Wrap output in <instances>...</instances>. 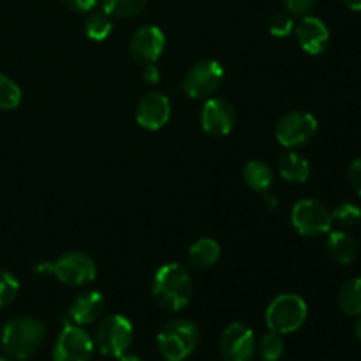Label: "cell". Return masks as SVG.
<instances>
[{
    "label": "cell",
    "instance_id": "obj_1",
    "mask_svg": "<svg viewBox=\"0 0 361 361\" xmlns=\"http://www.w3.org/2000/svg\"><path fill=\"white\" fill-rule=\"evenodd\" d=\"M152 295L159 307L171 312L185 309L192 296V281L189 271L176 263L164 264L155 271Z\"/></svg>",
    "mask_w": 361,
    "mask_h": 361
},
{
    "label": "cell",
    "instance_id": "obj_2",
    "mask_svg": "<svg viewBox=\"0 0 361 361\" xmlns=\"http://www.w3.org/2000/svg\"><path fill=\"white\" fill-rule=\"evenodd\" d=\"M46 338V326L35 317L11 319L2 330V349L9 358L28 360Z\"/></svg>",
    "mask_w": 361,
    "mask_h": 361
},
{
    "label": "cell",
    "instance_id": "obj_3",
    "mask_svg": "<svg viewBox=\"0 0 361 361\" xmlns=\"http://www.w3.org/2000/svg\"><path fill=\"white\" fill-rule=\"evenodd\" d=\"M200 344V328L189 319H173L157 335V349L168 361H183Z\"/></svg>",
    "mask_w": 361,
    "mask_h": 361
},
{
    "label": "cell",
    "instance_id": "obj_4",
    "mask_svg": "<svg viewBox=\"0 0 361 361\" xmlns=\"http://www.w3.org/2000/svg\"><path fill=\"white\" fill-rule=\"evenodd\" d=\"M307 314H309V309H307L305 300L300 298L298 295H281L271 300L264 319L270 331L286 335L300 330L305 323Z\"/></svg>",
    "mask_w": 361,
    "mask_h": 361
},
{
    "label": "cell",
    "instance_id": "obj_5",
    "mask_svg": "<svg viewBox=\"0 0 361 361\" xmlns=\"http://www.w3.org/2000/svg\"><path fill=\"white\" fill-rule=\"evenodd\" d=\"M133 324L127 317L118 316V314L104 317L95 331V344H97L99 351L104 356H113V358L126 355L127 349L133 344Z\"/></svg>",
    "mask_w": 361,
    "mask_h": 361
},
{
    "label": "cell",
    "instance_id": "obj_6",
    "mask_svg": "<svg viewBox=\"0 0 361 361\" xmlns=\"http://www.w3.org/2000/svg\"><path fill=\"white\" fill-rule=\"evenodd\" d=\"M224 69L217 60H201L185 73L182 90L192 99H208L221 88Z\"/></svg>",
    "mask_w": 361,
    "mask_h": 361
},
{
    "label": "cell",
    "instance_id": "obj_7",
    "mask_svg": "<svg viewBox=\"0 0 361 361\" xmlns=\"http://www.w3.org/2000/svg\"><path fill=\"white\" fill-rule=\"evenodd\" d=\"M317 133L316 116L307 111L286 113L277 123L275 136L286 148H300L309 145Z\"/></svg>",
    "mask_w": 361,
    "mask_h": 361
},
{
    "label": "cell",
    "instance_id": "obj_8",
    "mask_svg": "<svg viewBox=\"0 0 361 361\" xmlns=\"http://www.w3.org/2000/svg\"><path fill=\"white\" fill-rule=\"evenodd\" d=\"M291 221L303 236H321L331 229V212L317 200H300L293 207Z\"/></svg>",
    "mask_w": 361,
    "mask_h": 361
},
{
    "label": "cell",
    "instance_id": "obj_9",
    "mask_svg": "<svg viewBox=\"0 0 361 361\" xmlns=\"http://www.w3.org/2000/svg\"><path fill=\"white\" fill-rule=\"evenodd\" d=\"M51 274L66 286H85L97 275V267L88 254L71 250L51 264Z\"/></svg>",
    "mask_w": 361,
    "mask_h": 361
},
{
    "label": "cell",
    "instance_id": "obj_10",
    "mask_svg": "<svg viewBox=\"0 0 361 361\" xmlns=\"http://www.w3.org/2000/svg\"><path fill=\"white\" fill-rule=\"evenodd\" d=\"M94 355V341L78 324H66L56 337L53 361H90Z\"/></svg>",
    "mask_w": 361,
    "mask_h": 361
},
{
    "label": "cell",
    "instance_id": "obj_11",
    "mask_svg": "<svg viewBox=\"0 0 361 361\" xmlns=\"http://www.w3.org/2000/svg\"><path fill=\"white\" fill-rule=\"evenodd\" d=\"M256 353L254 331L243 323H231L221 337V356L224 361H252Z\"/></svg>",
    "mask_w": 361,
    "mask_h": 361
},
{
    "label": "cell",
    "instance_id": "obj_12",
    "mask_svg": "<svg viewBox=\"0 0 361 361\" xmlns=\"http://www.w3.org/2000/svg\"><path fill=\"white\" fill-rule=\"evenodd\" d=\"M164 46V32L159 27L148 25V27H141L134 32L129 42V51L137 63L147 66V63H154L161 56Z\"/></svg>",
    "mask_w": 361,
    "mask_h": 361
},
{
    "label": "cell",
    "instance_id": "obj_13",
    "mask_svg": "<svg viewBox=\"0 0 361 361\" xmlns=\"http://www.w3.org/2000/svg\"><path fill=\"white\" fill-rule=\"evenodd\" d=\"M235 108L224 97H212L201 109V126L212 136H226L235 127Z\"/></svg>",
    "mask_w": 361,
    "mask_h": 361
},
{
    "label": "cell",
    "instance_id": "obj_14",
    "mask_svg": "<svg viewBox=\"0 0 361 361\" xmlns=\"http://www.w3.org/2000/svg\"><path fill=\"white\" fill-rule=\"evenodd\" d=\"M169 116H171V102L161 92H150L137 102L136 120L143 129H162L169 122Z\"/></svg>",
    "mask_w": 361,
    "mask_h": 361
},
{
    "label": "cell",
    "instance_id": "obj_15",
    "mask_svg": "<svg viewBox=\"0 0 361 361\" xmlns=\"http://www.w3.org/2000/svg\"><path fill=\"white\" fill-rule=\"evenodd\" d=\"M296 39L309 55H319L330 42V30L323 20L316 16H305L296 27Z\"/></svg>",
    "mask_w": 361,
    "mask_h": 361
},
{
    "label": "cell",
    "instance_id": "obj_16",
    "mask_svg": "<svg viewBox=\"0 0 361 361\" xmlns=\"http://www.w3.org/2000/svg\"><path fill=\"white\" fill-rule=\"evenodd\" d=\"M104 307L106 300L99 291L81 293V295L76 296L74 302L71 303L69 317L74 324H78V326L92 324L94 321H97L99 317H101V314L104 312Z\"/></svg>",
    "mask_w": 361,
    "mask_h": 361
},
{
    "label": "cell",
    "instance_id": "obj_17",
    "mask_svg": "<svg viewBox=\"0 0 361 361\" xmlns=\"http://www.w3.org/2000/svg\"><path fill=\"white\" fill-rule=\"evenodd\" d=\"M221 259V245L212 238H201L190 247L189 264L196 270H207Z\"/></svg>",
    "mask_w": 361,
    "mask_h": 361
},
{
    "label": "cell",
    "instance_id": "obj_18",
    "mask_svg": "<svg viewBox=\"0 0 361 361\" xmlns=\"http://www.w3.org/2000/svg\"><path fill=\"white\" fill-rule=\"evenodd\" d=\"M279 173L284 180L295 183H303L309 180L310 175V166L307 159L296 152H284L279 157Z\"/></svg>",
    "mask_w": 361,
    "mask_h": 361
},
{
    "label": "cell",
    "instance_id": "obj_19",
    "mask_svg": "<svg viewBox=\"0 0 361 361\" xmlns=\"http://www.w3.org/2000/svg\"><path fill=\"white\" fill-rule=\"evenodd\" d=\"M328 252L330 256L337 261L338 264H351L356 259V254H358V245H356L355 238L349 236L344 231H334L328 236Z\"/></svg>",
    "mask_w": 361,
    "mask_h": 361
},
{
    "label": "cell",
    "instance_id": "obj_20",
    "mask_svg": "<svg viewBox=\"0 0 361 361\" xmlns=\"http://www.w3.org/2000/svg\"><path fill=\"white\" fill-rule=\"evenodd\" d=\"M243 180L256 192H267L274 183V173L263 161H249L243 168Z\"/></svg>",
    "mask_w": 361,
    "mask_h": 361
},
{
    "label": "cell",
    "instance_id": "obj_21",
    "mask_svg": "<svg viewBox=\"0 0 361 361\" xmlns=\"http://www.w3.org/2000/svg\"><path fill=\"white\" fill-rule=\"evenodd\" d=\"M338 305L348 316H361V279L345 281L338 289Z\"/></svg>",
    "mask_w": 361,
    "mask_h": 361
},
{
    "label": "cell",
    "instance_id": "obj_22",
    "mask_svg": "<svg viewBox=\"0 0 361 361\" xmlns=\"http://www.w3.org/2000/svg\"><path fill=\"white\" fill-rule=\"evenodd\" d=\"M113 30L111 16L102 11H92L88 18L85 20V34L92 39V41H104Z\"/></svg>",
    "mask_w": 361,
    "mask_h": 361
},
{
    "label": "cell",
    "instance_id": "obj_23",
    "mask_svg": "<svg viewBox=\"0 0 361 361\" xmlns=\"http://www.w3.org/2000/svg\"><path fill=\"white\" fill-rule=\"evenodd\" d=\"M148 0H102V9L109 16L133 18L145 9Z\"/></svg>",
    "mask_w": 361,
    "mask_h": 361
},
{
    "label": "cell",
    "instance_id": "obj_24",
    "mask_svg": "<svg viewBox=\"0 0 361 361\" xmlns=\"http://www.w3.org/2000/svg\"><path fill=\"white\" fill-rule=\"evenodd\" d=\"M256 349L259 351V356L263 358V361H279L284 355V338H282L281 334L270 331V334L261 337V341L256 344Z\"/></svg>",
    "mask_w": 361,
    "mask_h": 361
},
{
    "label": "cell",
    "instance_id": "obj_25",
    "mask_svg": "<svg viewBox=\"0 0 361 361\" xmlns=\"http://www.w3.org/2000/svg\"><path fill=\"white\" fill-rule=\"evenodd\" d=\"M21 102V88L18 87L16 81L11 80L9 76L0 73V109L7 111V109L18 108Z\"/></svg>",
    "mask_w": 361,
    "mask_h": 361
},
{
    "label": "cell",
    "instance_id": "obj_26",
    "mask_svg": "<svg viewBox=\"0 0 361 361\" xmlns=\"http://www.w3.org/2000/svg\"><path fill=\"white\" fill-rule=\"evenodd\" d=\"M331 221L341 228H353L361 221V210L353 203H342L331 212Z\"/></svg>",
    "mask_w": 361,
    "mask_h": 361
},
{
    "label": "cell",
    "instance_id": "obj_27",
    "mask_svg": "<svg viewBox=\"0 0 361 361\" xmlns=\"http://www.w3.org/2000/svg\"><path fill=\"white\" fill-rule=\"evenodd\" d=\"M18 293H20V282L16 281V277L9 271L0 270V309L13 303Z\"/></svg>",
    "mask_w": 361,
    "mask_h": 361
},
{
    "label": "cell",
    "instance_id": "obj_28",
    "mask_svg": "<svg viewBox=\"0 0 361 361\" xmlns=\"http://www.w3.org/2000/svg\"><path fill=\"white\" fill-rule=\"evenodd\" d=\"M293 18L289 13H279L270 20V32L275 37H286L293 32Z\"/></svg>",
    "mask_w": 361,
    "mask_h": 361
},
{
    "label": "cell",
    "instance_id": "obj_29",
    "mask_svg": "<svg viewBox=\"0 0 361 361\" xmlns=\"http://www.w3.org/2000/svg\"><path fill=\"white\" fill-rule=\"evenodd\" d=\"M291 16H305L316 7L317 0H282Z\"/></svg>",
    "mask_w": 361,
    "mask_h": 361
},
{
    "label": "cell",
    "instance_id": "obj_30",
    "mask_svg": "<svg viewBox=\"0 0 361 361\" xmlns=\"http://www.w3.org/2000/svg\"><path fill=\"white\" fill-rule=\"evenodd\" d=\"M349 182H351L353 189L361 196V157L351 162V168H349Z\"/></svg>",
    "mask_w": 361,
    "mask_h": 361
},
{
    "label": "cell",
    "instance_id": "obj_31",
    "mask_svg": "<svg viewBox=\"0 0 361 361\" xmlns=\"http://www.w3.org/2000/svg\"><path fill=\"white\" fill-rule=\"evenodd\" d=\"M63 4L74 13H88L94 9L97 0H63Z\"/></svg>",
    "mask_w": 361,
    "mask_h": 361
},
{
    "label": "cell",
    "instance_id": "obj_32",
    "mask_svg": "<svg viewBox=\"0 0 361 361\" xmlns=\"http://www.w3.org/2000/svg\"><path fill=\"white\" fill-rule=\"evenodd\" d=\"M143 80L147 81V83H159V80H161V73H159V69L154 66V63H147V66H145Z\"/></svg>",
    "mask_w": 361,
    "mask_h": 361
},
{
    "label": "cell",
    "instance_id": "obj_33",
    "mask_svg": "<svg viewBox=\"0 0 361 361\" xmlns=\"http://www.w3.org/2000/svg\"><path fill=\"white\" fill-rule=\"evenodd\" d=\"M342 2L351 11H361V0H342Z\"/></svg>",
    "mask_w": 361,
    "mask_h": 361
},
{
    "label": "cell",
    "instance_id": "obj_34",
    "mask_svg": "<svg viewBox=\"0 0 361 361\" xmlns=\"http://www.w3.org/2000/svg\"><path fill=\"white\" fill-rule=\"evenodd\" d=\"M118 361H143L140 358V356L137 355H122V356H118Z\"/></svg>",
    "mask_w": 361,
    "mask_h": 361
},
{
    "label": "cell",
    "instance_id": "obj_35",
    "mask_svg": "<svg viewBox=\"0 0 361 361\" xmlns=\"http://www.w3.org/2000/svg\"><path fill=\"white\" fill-rule=\"evenodd\" d=\"M353 330H355V337L361 342V317H360V319H356V323H355V326H353Z\"/></svg>",
    "mask_w": 361,
    "mask_h": 361
},
{
    "label": "cell",
    "instance_id": "obj_36",
    "mask_svg": "<svg viewBox=\"0 0 361 361\" xmlns=\"http://www.w3.org/2000/svg\"><path fill=\"white\" fill-rule=\"evenodd\" d=\"M0 361H11V360H7V358H0Z\"/></svg>",
    "mask_w": 361,
    "mask_h": 361
},
{
    "label": "cell",
    "instance_id": "obj_37",
    "mask_svg": "<svg viewBox=\"0 0 361 361\" xmlns=\"http://www.w3.org/2000/svg\"><path fill=\"white\" fill-rule=\"evenodd\" d=\"M166 361H168V360H166Z\"/></svg>",
    "mask_w": 361,
    "mask_h": 361
}]
</instances>
